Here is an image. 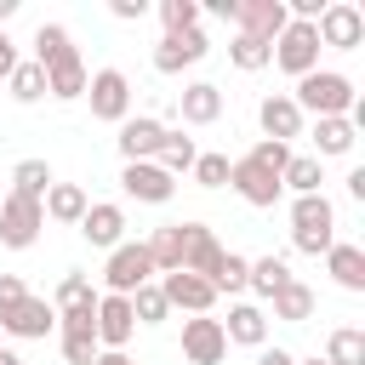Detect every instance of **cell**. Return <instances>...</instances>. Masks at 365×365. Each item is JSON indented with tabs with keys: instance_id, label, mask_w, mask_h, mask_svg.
I'll use <instances>...</instances> for the list:
<instances>
[{
	"instance_id": "cell-17",
	"label": "cell",
	"mask_w": 365,
	"mask_h": 365,
	"mask_svg": "<svg viewBox=\"0 0 365 365\" xmlns=\"http://www.w3.org/2000/svg\"><path fill=\"white\" fill-rule=\"evenodd\" d=\"M217 262H222L217 234H211L205 222H182V268H188V274H200V279H211V274H217Z\"/></svg>"
},
{
	"instance_id": "cell-18",
	"label": "cell",
	"mask_w": 365,
	"mask_h": 365,
	"mask_svg": "<svg viewBox=\"0 0 365 365\" xmlns=\"http://www.w3.org/2000/svg\"><path fill=\"white\" fill-rule=\"evenodd\" d=\"M80 234H86L97 251H114V245L125 240V211H120L114 200H103V205H86V217H80Z\"/></svg>"
},
{
	"instance_id": "cell-21",
	"label": "cell",
	"mask_w": 365,
	"mask_h": 365,
	"mask_svg": "<svg viewBox=\"0 0 365 365\" xmlns=\"http://www.w3.org/2000/svg\"><path fill=\"white\" fill-rule=\"evenodd\" d=\"M46 91H51V97H63V103L86 97V63H80V51H74V46H68L57 63H46Z\"/></svg>"
},
{
	"instance_id": "cell-27",
	"label": "cell",
	"mask_w": 365,
	"mask_h": 365,
	"mask_svg": "<svg viewBox=\"0 0 365 365\" xmlns=\"http://www.w3.org/2000/svg\"><path fill=\"white\" fill-rule=\"evenodd\" d=\"M354 143H359V131L348 125V120H314V160H336V154H354Z\"/></svg>"
},
{
	"instance_id": "cell-4",
	"label": "cell",
	"mask_w": 365,
	"mask_h": 365,
	"mask_svg": "<svg viewBox=\"0 0 365 365\" xmlns=\"http://www.w3.org/2000/svg\"><path fill=\"white\" fill-rule=\"evenodd\" d=\"M274 63H279L285 74H297V80L314 74V68H319V34H314V23H297V17H291V23L279 29V40H274Z\"/></svg>"
},
{
	"instance_id": "cell-34",
	"label": "cell",
	"mask_w": 365,
	"mask_h": 365,
	"mask_svg": "<svg viewBox=\"0 0 365 365\" xmlns=\"http://www.w3.org/2000/svg\"><path fill=\"white\" fill-rule=\"evenodd\" d=\"M228 63H234V68H245V74H257V68H268V63H274V46H262V40H251V34H234Z\"/></svg>"
},
{
	"instance_id": "cell-49",
	"label": "cell",
	"mask_w": 365,
	"mask_h": 365,
	"mask_svg": "<svg viewBox=\"0 0 365 365\" xmlns=\"http://www.w3.org/2000/svg\"><path fill=\"white\" fill-rule=\"evenodd\" d=\"M297 365H325V359H319V354H314V359H297Z\"/></svg>"
},
{
	"instance_id": "cell-25",
	"label": "cell",
	"mask_w": 365,
	"mask_h": 365,
	"mask_svg": "<svg viewBox=\"0 0 365 365\" xmlns=\"http://www.w3.org/2000/svg\"><path fill=\"white\" fill-rule=\"evenodd\" d=\"M143 245H148V262H154V274H177V268H182V222H165V228H154Z\"/></svg>"
},
{
	"instance_id": "cell-31",
	"label": "cell",
	"mask_w": 365,
	"mask_h": 365,
	"mask_svg": "<svg viewBox=\"0 0 365 365\" xmlns=\"http://www.w3.org/2000/svg\"><path fill=\"white\" fill-rule=\"evenodd\" d=\"M319 182H325V171L314 154H291V165L279 171V188H291V194H319Z\"/></svg>"
},
{
	"instance_id": "cell-3",
	"label": "cell",
	"mask_w": 365,
	"mask_h": 365,
	"mask_svg": "<svg viewBox=\"0 0 365 365\" xmlns=\"http://www.w3.org/2000/svg\"><path fill=\"white\" fill-rule=\"evenodd\" d=\"M148 279H154L148 245H143V240H120V245L108 251V268H103L108 297H131V291H137V285H148Z\"/></svg>"
},
{
	"instance_id": "cell-19",
	"label": "cell",
	"mask_w": 365,
	"mask_h": 365,
	"mask_svg": "<svg viewBox=\"0 0 365 365\" xmlns=\"http://www.w3.org/2000/svg\"><path fill=\"white\" fill-rule=\"evenodd\" d=\"M160 137H165V125L148 120V114L120 120V154H125V165H131V160H154V154H160Z\"/></svg>"
},
{
	"instance_id": "cell-12",
	"label": "cell",
	"mask_w": 365,
	"mask_h": 365,
	"mask_svg": "<svg viewBox=\"0 0 365 365\" xmlns=\"http://www.w3.org/2000/svg\"><path fill=\"white\" fill-rule=\"evenodd\" d=\"M228 188L245 200V205H257V211H268V205H279V177L274 171H262V165H251V160H234L228 165Z\"/></svg>"
},
{
	"instance_id": "cell-5",
	"label": "cell",
	"mask_w": 365,
	"mask_h": 365,
	"mask_svg": "<svg viewBox=\"0 0 365 365\" xmlns=\"http://www.w3.org/2000/svg\"><path fill=\"white\" fill-rule=\"evenodd\" d=\"M40 228H46L40 200H23V194H6V200H0V245L29 251V245L40 240Z\"/></svg>"
},
{
	"instance_id": "cell-37",
	"label": "cell",
	"mask_w": 365,
	"mask_h": 365,
	"mask_svg": "<svg viewBox=\"0 0 365 365\" xmlns=\"http://www.w3.org/2000/svg\"><path fill=\"white\" fill-rule=\"evenodd\" d=\"M63 51H68V29H63V23H40V29H34V63L46 68V63H57Z\"/></svg>"
},
{
	"instance_id": "cell-22",
	"label": "cell",
	"mask_w": 365,
	"mask_h": 365,
	"mask_svg": "<svg viewBox=\"0 0 365 365\" xmlns=\"http://www.w3.org/2000/svg\"><path fill=\"white\" fill-rule=\"evenodd\" d=\"M222 336H228V342H245V348H262V342H268V314H262L257 302H234L228 319H222Z\"/></svg>"
},
{
	"instance_id": "cell-7",
	"label": "cell",
	"mask_w": 365,
	"mask_h": 365,
	"mask_svg": "<svg viewBox=\"0 0 365 365\" xmlns=\"http://www.w3.org/2000/svg\"><path fill=\"white\" fill-rule=\"evenodd\" d=\"M314 34H319V46H331V51H354V46L365 40V11L348 6V0H336V6H325V11L314 17Z\"/></svg>"
},
{
	"instance_id": "cell-20",
	"label": "cell",
	"mask_w": 365,
	"mask_h": 365,
	"mask_svg": "<svg viewBox=\"0 0 365 365\" xmlns=\"http://www.w3.org/2000/svg\"><path fill=\"white\" fill-rule=\"evenodd\" d=\"M177 114H182V125H211V120H222V91L211 80H194L177 97Z\"/></svg>"
},
{
	"instance_id": "cell-30",
	"label": "cell",
	"mask_w": 365,
	"mask_h": 365,
	"mask_svg": "<svg viewBox=\"0 0 365 365\" xmlns=\"http://www.w3.org/2000/svg\"><path fill=\"white\" fill-rule=\"evenodd\" d=\"M57 342H63V359L68 365H91L103 348H97V325H57Z\"/></svg>"
},
{
	"instance_id": "cell-35",
	"label": "cell",
	"mask_w": 365,
	"mask_h": 365,
	"mask_svg": "<svg viewBox=\"0 0 365 365\" xmlns=\"http://www.w3.org/2000/svg\"><path fill=\"white\" fill-rule=\"evenodd\" d=\"M125 302H131V319H137V325H160V319H165V314H171V308H165V297H160V285H154V279H148V285H137V291H131V297H125Z\"/></svg>"
},
{
	"instance_id": "cell-39",
	"label": "cell",
	"mask_w": 365,
	"mask_h": 365,
	"mask_svg": "<svg viewBox=\"0 0 365 365\" xmlns=\"http://www.w3.org/2000/svg\"><path fill=\"white\" fill-rule=\"evenodd\" d=\"M245 274H251V262H245V257H234V251H222V262H217L211 285H217V291H245Z\"/></svg>"
},
{
	"instance_id": "cell-16",
	"label": "cell",
	"mask_w": 365,
	"mask_h": 365,
	"mask_svg": "<svg viewBox=\"0 0 365 365\" xmlns=\"http://www.w3.org/2000/svg\"><path fill=\"white\" fill-rule=\"evenodd\" d=\"M211 46H205V34L200 29H182V34H165L160 46H154V68L160 74H182L188 63H200Z\"/></svg>"
},
{
	"instance_id": "cell-13",
	"label": "cell",
	"mask_w": 365,
	"mask_h": 365,
	"mask_svg": "<svg viewBox=\"0 0 365 365\" xmlns=\"http://www.w3.org/2000/svg\"><path fill=\"white\" fill-rule=\"evenodd\" d=\"M120 188H125L131 200H143V205H165V200L177 194V177H165L154 160H131V165L120 171Z\"/></svg>"
},
{
	"instance_id": "cell-28",
	"label": "cell",
	"mask_w": 365,
	"mask_h": 365,
	"mask_svg": "<svg viewBox=\"0 0 365 365\" xmlns=\"http://www.w3.org/2000/svg\"><path fill=\"white\" fill-rule=\"evenodd\" d=\"M194 160H200L194 137H182V131H165V137H160V154H154V165H160L165 177H177V171H194Z\"/></svg>"
},
{
	"instance_id": "cell-48",
	"label": "cell",
	"mask_w": 365,
	"mask_h": 365,
	"mask_svg": "<svg viewBox=\"0 0 365 365\" xmlns=\"http://www.w3.org/2000/svg\"><path fill=\"white\" fill-rule=\"evenodd\" d=\"M0 365H23V359H17V354H11V348H0Z\"/></svg>"
},
{
	"instance_id": "cell-8",
	"label": "cell",
	"mask_w": 365,
	"mask_h": 365,
	"mask_svg": "<svg viewBox=\"0 0 365 365\" xmlns=\"http://www.w3.org/2000/svg\"><path fill=\"white\" fill-rule=\"evenodd\" d=\"M0 331L17 336V342H46V336L57 331V308H51L46 297H23L17 308L0 314Z\"/></svg>"
},
{
	"instance_id": "cell-15",
	"label": "cell",
	"mask_w": 365,
	"mask_h": 365,
	"mask_svg": "<svg viewBox=\"0 0 365 365\" xmlns=\"http://www.w3.org/2000/svg\"><path fill=\"white\" fill-rule=\"evenodd\" d=\"M131 331H137V319H131V302H125V297H97V348H108V354H125Z\"/></svg>"
},
{
	"instance_id": "cell-32",
	"label": "cell",
	"mask_w": 365,
	"mask_h": 365,
	"mask_svg": "<svg viewBox=\"0 0 365 365\" xmlns=\"http://www.w3.org/2000/svg\"><path fill=\"white\" fill-rule=\"evenodd\" d=\"M46 188H51V165H46V160H17V171H11V194H23V200H46Z\"/></svg>"
},
{
	"instance_id": "cell-45",
	"label": "cell",
	"mask_w": 365,
	"mask_h": 365,
	"mask_svg": "<svg viewBox=\"0 0 365 365\" xmlns=\"http://www.w3.org/2000/svg\"><path fill=\"white\" fill-rule=\"evenodd\" d=\"M257 365H297V359H291L285 348H262V354H257Z\"/></svg>"
},
{
	"instance_id": "cell-6",
	"label": "cell",
	"mask_w": 365,
	"mask_h": 365,
	"mask_svg": "<svg viewBox=\"0 0 365 365\" xmlns=\"http://www.w3.org/2000/svg\"><path fill=\"white\" fill-rule=\"evenodd\" d=\"M86 97H91V114L97 120H131V80L120 74V68H97V74H86Z\"/></svg>"
},
{
	"instance_id": "cell-2",
	"label": "cell",
	"mask_w": 365,
	"mask_h": 365,
	"mask_svg": "<svg viewBox=\"0 0 365 365\" xmlns=\"http://www.w3.org/2000/svg\"><path fill=\"white\" fill-rule=\"evenodd\" d=\"M291 245L302 257H325L336 245V205L325 194H297L291 200Z\"/></svg>"
},
{
	"instance_id": "cell-23",
	"label": "cell",
	"mask_w": 365,
	"mask_h": 365,
	"mask_svg": "<svg viewBox=\"0 0 365 365\" xmlns=\"http://www.w3.org/2000/svg\"><path fill=\"white\" fill-rule=\"evenodd\" d=\"M325 268H331V279H336L342 291H365V251H359L354 240H336V245L325 251Z\"/></svg>"
},
{
	"instance_id": "cell-41",
	"label": "cell",
	"mask_w": 365,
	"mask_h": 365,
	"mask_svg": "<svg viewBox=\"0 0 365 365\" xmlns=\"http://www.w3.org/2000/svg\"><path fill=\"white\" fill-rule=\"evenodd\" d=\"M245 160H251V165H262V171H274V177H279V171H285V165H291V148H285V143H268V137H262V143H257V148H251V154H245Z\"/></svg>"
},
{
	"instance_id": "cell-24",
	"label": "cell",
	"mask_w": 365,
	"mask_h": 365,
	"mask_svg": "<svg viewBox=\"0 0 365 365\" xmlns=\"http://www.w3.org/2000/svg\"><path fill=\"white\" fill-rule=\"evenodd\" d=\"M86 205H91V200H86V188H80V182H51V188H46V200H40V211H46L51 222H74V228H80Z\"/></svg>"
},
{
	"instance_id": "cell-33",
	"label": "cell",
	"mask_w": 365,
	"mask_h": 365,
	"mask_svg": "<svg viewBox=\"0 0 365 365\" xmlns=\"http://www.w3.org/2000/svg\"><path fill=\"white\" fill-rule=\"evenodd\" d=\"M285 279H291L285 257H257V262H251V274H245V285H251L257 297H274V291H279Z\"/></svg>"
},
{
	"instance_id": "cell-10",
	"label": "cell",
	"mask_w": 365,
	"mask_h": 365,
	"mask_svg": "<svg viewBox=\"0 0 365 365\" xmlns=\"http://www.w3.org/2000/svg\"><path fill=\"white\" fill-rule=\"evenodd\" d=\"M160 297H165V308H182V314H211L217 285H211V279H200V274H188V268H177V274H160Z\"/></svg>"
},
{
	"instance_id": "cell-26",
	"label": "cell",
	"mask_w": 365,
	"mask_h": 365,
	"mask_svg": "<svg viewBox=\"0 0 365 365\" xmlns=\"http://www.w3.org/2000/svg\"><path fill=\"white\" fill-rule=\"evenodd\" d=\"M274 319H285V325H302V319H314V291L302 285V279H285L274 297Z\"/></svg>"
},
{
	"instance_id": "cell-46",
	"label": "cell",
	"mask_w": 365,
	"mask_h": 365,
	"mask_svg": "<svg viewBox=\"0 0 365 365\" xmlns=\"http://www.w3.org/2000/svg\"><path fill=\"white\" fill-rule=\"evenodd\" d=\"M348 194H354V200H365V165H354V171H348Z\"/></svg>"
},
{
	"instance_id": "cell-47",
	"label": "cell",
	"mask_w": 365,
	"mask_h": 365,
	"mask_svg": "<svg viewBox=\"0 0 365 365\" xmlns=\"http://www.w3.org/2000/svg\"><path fill=\"white\" fill-rule=\"evenodd\" d=\"M91 365H137V359H131V354H108V348H103V354H97Z\"/></svg>"
},
{
	"instance_id": "cell-11",
	"label": "cell",
	"mask_w": 365,
	"mask_h": 365,
	"mask_svg": "<svg viewBox=\"0 0 365 365\" xmlns=\"http://www.w3.org/2000/svg\"><path fill=\"white\" fill-rule=\"evenodd\" d=\"M234 23H240V34L274 46L279 29L291 23V11H285V0H240V6H234Z\"/></svg>"
},
{
	"instance_id": "cell-1",
	"label": "cell",
	"mask_w": 365,
	"mask_h": 365,
	"mask_svg": "<svg viewBox=\"0 0 365 365\" xmlns=\"http://www.w3.org/2000/svg\"><path fill=\"white\" fill-rule=\"evenodd\" d=\"M291 103H297L302 114H314V120H348V108H354L359 97H354V80H348V74H336V68H314V74L297 80Z\"/></svg>"
},
{
	"instance_id": "cell-14",
	"label": "cell",
	"mask_w": 365,
	"mask_h": 365,
	"mask_svg": "<svg viewBox=\"0 0 365 365\" xmlns=\"http://www.w3.org/2000/svg\"><path fill=\"white\" fill-rule=\"evenodd\" d=\"M257 120H262V137H268V143H285V148H291V137H302V108L291 103V91L262 97V103H257Z\"/></svg>"
},
{
	"instance_id": "cell-38",
	"label": "cell",
	"mask_w": 365,
	"mask_h": 365,
	"mask_svg": "<svg viewBox=\"0 0 365 365\" xmlns=\"http://www.w3.org/2000/svg\"><path fill=\"white\" fill-rule=\"evenodd\" d=\"M160 23H165V34L200 29V6H194V0H160Z\"/></svg>"
},
{
	"instance_id": "cell-9",
	"label": "cell",
	"mask_w": 365,
	"mask_h": 365,
	"mask_svg": "<svg viewBox=\"0 0 365 365\" xmlns=\"http://www.w3.org/2000/svg\"><path fill=\"white\" fill-rule=\"evenodd\" d=\"M222 354H228L222 319H211V314L182 319V359H188V365H222Z\"/></svg>"
},
{
	"instance_id": "cell-40",
	"label": "cell",
	"mask_w": 365,
	"mask_h": 365,
	"mask_svg": "<svg viewBox=\"0 0 365 365\" xmlns=\"http://www.w3.org/2000/svg\"><path fill=\"white\" fill-rule=\"evenodd\" d=\"M228 165H234L228 154H200V160H194V182H200V188H222V182H228Z\"/></svg>"
},
{
	"instance_id": "cell-43",
	"label": "cell",
	"mask_w": 365,
	"mask_h": 365,
	"mask_svg": "<svg viewBox=\"0 0 365 365\" xmlns=\"http://www.w3.org/2000/svg\"><path fill=\"white\" fill-rule=\"evenodd\" d=\"M11 68H17V46H11V34L0 29V80H11Z\"/></svg>"
},
{
	"instance_id": "cell-36",
	"label": "cell",
	"mask_w": 365,
	"mask_h": 365,
	"mask_svg": "<svg viewBox=\"0 0 365 365\" xmlns=\"http://www.w3.org/2000/svg\"><path fill=\"white\" fill-rule=\"evenodd\" d=\"M6 86H11L17 103H40V97H46V68H40V63H17Z\"/></svg>"
},
{
	"instance_id": "cell-42",
	"label": "cell",
	"mask_w": 365,
	"mask_h": 365,
	"mask_svg": "<svg viewBox=\"0 0 365 365\" xmlns=\"http://www.w3.org/2000/svg\"><path fill=\"white\" fill-rule=\"evenodd\" d=\"M23 297H29V291H23V279H17V274H0V314H6V308H17Z\"/></svg>"
},
{
	"instance_id": "cell-44",
	"label": "cell",
	"mask_w": 365,
	"mask_h": 365,
	"mask_svg": "<svg viewBox=\"0 0 365 365\" xmlns=\"http://www.w3.org/2000/svg\"><path fill=\"white\" fill-rule=\"evenodd\" d=\"M143 11H148V0H114V17H120V23H137Z\"/></svg>"
},
{
	"instance_id": "cell-29",
	"label": "cell",
	"mask_w": 365,
	"mask_h": 365,
	"mask_svg": "<svg viewBox=\"0 0 365 365\" xmlns=\"http://www.w3.org/2000/svg\"><path fill=\"white\" fill-rule=\"evenodd\" d=\"M325 365H365V331L359 325H336L325 336Z\"/></svg>"
}]
</instances>
